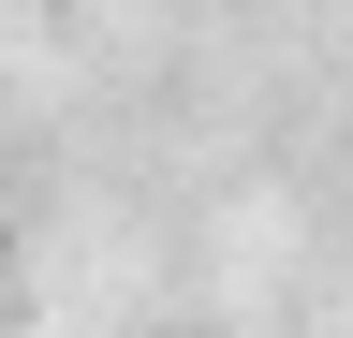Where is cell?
Wrapping results in <instances>:
<instances>
[]
</instances>
